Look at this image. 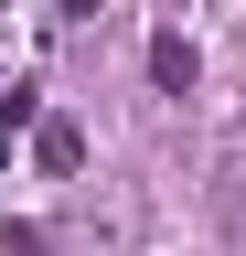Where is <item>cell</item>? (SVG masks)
I'll list each match as a JSON object with an SVG mask.
<instances>
[{
    "label": "cell",
    "mask_w": 246,
    "mask_h": 256,
    "mask_svg": "<svg viewBox=\"0 0 246 256\" xmlns=\"http://www.w3.org/2000/svg\"><path fill=\"white\" fill-rule=\"evenodd\" d=\"M33 160H43L54 182H75V171H86V128H75V118H43V128H33Z\"/></svg>",
    "instance_id": "1"
},
{
    "label": "cell",
    "mask_w": 246,
    "mask_h": 256,
    "mask_svg": "<svg viewBox=\"0 0 246 256\" xmlns=\"http://www.w3.org/2000/svg\"><path fill=\"white\" fill-rule=\"evenodd\" d=\"M150 75H161V96H193V75H203L193 32H161V43H150Z\"/></svg>",
    "instance_id": "2"
},
{
    "label": "cell",
    "mask_w": 246,
    "mask_h": 256,
    "mask_svg": "<svg viewBox=\"0 0 246 256\" xmlns=\"http://www.w3.org/2000/svg\"><path fill=\"white\" fill-rule=\"evenodd\" d=\"M11 128H43V86H11V96H0V139H11Z\"/></svg>",
    "instance_id": "3"
},
{
    "label": "cell",
    "mask_w": 246,
    "mask_h": 256,
    "mask_svg": "<svg viewBox=\"0 0 246 256\" xmlns=\"http://www.w3.org/2000/svg\"><path fill=\"white\" fill-rule=\"evenodd\" d=\"M107 11V0H54V22H97Z\"/></svg>",
    "instance_id": "4"
}]
</instances>
